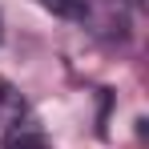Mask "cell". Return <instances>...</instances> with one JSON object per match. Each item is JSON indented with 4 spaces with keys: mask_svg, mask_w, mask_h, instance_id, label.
<instances>
[{
    "mask_svg": "<svg viewBox=\"0 0 149 149\" xmlns=\"http://www.w3.org/2000/svg\"><path fill=\"white\" fill-rule=\"evenodd\" d=\"M20 121H24V97H20V89L12 81L0 77V125L12 129V125H20Z\"/></svg>",
    "mask_w": 149,
    "mask_h": 149,
    "instance_id": "obj_1",
    "label": "cell"
},
{
    "mask_svg": "<svg viewBox=\"0 0 149 149\" xmlns=\"http://www.w3.org/2000/svg\"><path fill=\"white\" fill-rule=\"evenodd\" d=\"M52 16H65V20H85L89 16V0H40Z\"/></svg>",
    "mask_w": 149,
    "mask_h": 149,
    "instance_id": "obj_2",
    "label": "cell"
}]
</instances>
